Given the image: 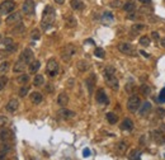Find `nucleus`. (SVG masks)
<instances>
[{
    "label": "nucleus",
    "instance_id": "f257e3e1",
    "mask_svg": "<svg viewBox=\"0 0 165 160\" xmlns=\"http://www.w3.org/2000/svg\"><path fill=\"white\" fill-rule=\"evenodd\" d=\"M55 9L52 8L51 5H47L43 10V15H42V22H41V26H42V29L43 31H47L50 29L55 23Z\"/></svg>",
    "mask_w": 165,
    "mask_h": 160
},
{
    "label": "nucleus",
    "instance_id": "f03ea898",
    "mask_svg": "<svg viewBox=\"0 0 165 160\" xmlns=\"http://www.w3.org/2000/svg\"><path fill=\"white\" fill-rule=\"evenodd\" d=\"M15 9V1L14 0H5L0 4V15H9Z\"/></svg>",
    "mask_w": 165,
    "mask_h": 160
},
{
    "label": "nucleus",
    "instance_id": "7ed1b4c3",
    "mask_svg": "<svg viewBox=\"0 0 165 160\" xmlns=\"http://www.w3.org/2000/svg\"><path fill=\"white\" fill-rule=\"evenodd\" d=\"M140 107H141V99H140L139 95H131L127 100V109L129 112L135 113L137 112L140 109Z\"/></svg>",
    "mask_w": 165,
    "mask_h": 160
},
{
    "label": "nucleus",
    "instance_id": "20e7f679",
    "mask_svg": "<svg viewBox=\"0 0 165 160\" xmlns=\"http://www.w3.org/2000/svg\"><path fill=\"white\" fill-rule=\"evenodd\" d=\"M58 70H60V66H58V62L55 60V58H50L47 62V66H46V71L48 76H51V78H55V76H57L58 74Z\"/></svg>",
    "mask_w": 165,
    "mask_h": 160
},
{
    "label": "nucleus",
    "instance_id": "39448f33",
    "mask_svg": "<svg viewBox=\"0 0 165 160\" xmlns=\"http://www.w3.org/2000/svg\"><path fill=\"white\" fill-rule=\"evenodd\" d=\"M75 54H76V47L74 46V45L69 43V45H66V46L62 48L61 57H62V60H64V61H69V60H71V57Z\"/></svg>",
    "mask_w": 165,
    "mask_h": 160
},
{
    "label": "nucleus",
    "instance_id": "423d86ee",
    "mask_svg": "<svg viewBox=\"0 0 165 160\" xmlns=\"http://www.w3.org/2000/svg\"><path fill=\"white\" fill-rule=\"evenodd\" d=\"M34 9H36V4H34L33 0H24L23 5H22V12L24 14L26 15H33Z\"/></svg>",
    "mask_w": 165,
    "mask_h": 160
},
{
    "label": "nucleus",
    "instance_id": "0eeeda50",
    "mask_svg": "<svg viewBox=\"0 0 165 160\" xmlns=\"http://www.w3.org/2000/svg\"><path fill=\"white\" fill-rule=\"evenodd\" d=\"M6 24L8 26H15V24H19L20 22H22V14H20L19 12H13L12 14L8 15V18H6Z\"/></svg>",
    "mask_w": 165,
    "mask_h": 160
},
{
    "label": "nucleus",
    "instance_id": "6e6552de",
    "mask_svg": "<svg viewBox=\"0 0 165 160\" xmlns=\"http://www.w3.org/2000/svg\"><path fill=\"white\" fill-rule=\"evenodd\" d=\"M95 100H97V103L102 104V106H107V104L109 103V99H108L106 92H104L103 89H98L97 90V93H95Z\"/></svg>",
    "mask_w": 165,
    "mask_h": 160
},
{
    "label": "nucleus",
    "instance_id": "1a4fd4ad",
    "mask_svg": "<svg viewBox=\"0 0 165 160\" xmlns=\"http://www.w3.org/2000/svg\"><path fill=\"white\" fill-rule=\"evenodd\" d=\"M104 79H106V83H107V85L109 86V88L112 90H117L119 89V81H118V79L116 78V75H108V76H104Z\"/></svg>",
    "mask_w": 165,
    "mask_h": 160
},
{
    "label": "nucleus",
    "instance_id": "9d476101",
    "mask_svg": "<svg viewBox=\"0 0 165 160\" xmlns=\"http://www.w3.org/2000/svg\"><path fill=\"white\" fill-rule=\"evenodd\" d=\"M19 60H22L24 64L29 65L31 62L33 61V52H32V50H31V48H26V50H23L22 54H20V56H19Z\"/></svg>",
    "mask_w": 165,
    "mask_h": 160
},
{
    "label": "nucleus",
    "instance_id": "9b49d317",
    "mask_svg": "<svg viewBox=\"0 0 165 160\" xmlns=\"http://www.w3.org/2000/svg\"><path fill=\"white\" fill-rule=\"evenodd\" d=\"M118 50L125 55H135V48H133L132 45L129 43H119L118 45Z\"/></svg>",
    "mask_w": 165,
    "mask_h": 160
},
{
    "label": "nucleus",
    "instance_id": "f8f14e48",
    "mask_svg": "<svg viewBox=\"0 0 165 160\" xmlns=\"http://www.w3.org/2000/svg\"><path fill=\"white\" fill-rule=\"evenodd\" d=\"M1 42H3V46H4V50L8 51V52H13L17 48V46L14 45L12 38H4Z\"/></svg>",
    "mask_w": 165,
    "mask_h": 160
},
{
    "label": "nucleus",
    "instance_id": "ddd939ff",
    "mask_svg": "<svg viewBox=\"0 0 165 160\" xmlns=\"http://www.w3.org/2000/svg\"><path fill=\"white\" fill-rule=\"evenodd\" d=\"M19 107V102L18 99H10L8 103H6V111L8 112H15Z\"/></svg>",
    "mask_w": 165,
    "mask_h": 160
},
{
    "label": "nucleus",
    "instance_id": "4468645a",
    "mask_svg": "<svg viewBox=\"0 0 165 160\" xmlns=\"http://www.w3.org/2000/svg\"><path fill=\"white\" fill-rule=\"evenodd\" d=\"M94 83H95V75L92 74L85 80V85L88 88V92H89V94H92L93 93V89H94Z\"/></svg>",
    "mask_w": 165,
    "mask_h": 160
},
{
    "label": "nucleus",
    "instance_id": "2eb2a0df",
    "mask_svg": "<svg viewBox=\"0 0 165 160\" xmlns=\"http://www.w3.org/2000/svg\"><path fill=\"white\" fill-rule=\"evenodd\" d=\"M13 135L9 130H6V128H1L0 130V141H10Z\"/></svg>",
    "mask_w": 165,
    "mask_h": 160
},
{
    "label": "nucleus",
    "instance_id": "dca6fc26",
    "mask_svg": "<svg viewBox=\"0 0 165 160\" xmlns=\"http://www.w3.org/2000/svg\"><path fill=\"white\" fill-rule=\"evenodd\" d=\"M123 10L125 12H127V13H132V12H135L136 10V3L133 1V0H127V1L123 4Z\"/></svg>",
    "mask_w": 165,
    "mask_h": 160
},
{
    "label": "nucleus",
    "instance_id": "f3484780",
    "mask_svg": "<svg viewBox=\"0 0 165 160\" xmlns=\"http://www.w3.org/2000/svg\"><path fill=\"white\" fill-rule=\"evenodd\" d=\"M68 103H69V95L66 93H60L57 97V104L61 107H65L68 106Z\"/></svg>",
    "mask_w": 165,
    "mask_h": 160
},
{
    "label": "nucleus",
    "instance_id": "a211bd4d",
    "mask_svg": "<svg viewBox=\"0 0 165 160\" xmlns=\"http://www.w3.org/2000/svg\"><path fill=\"white\" fill-rule=\"evenodd\" d=\"M58 116L61 118H65V120H68V118H71L75 116V112L74 111H70V109H66V108H62L58 111Z\"/></svg>",
    "mask_w": 165,
    "mask_h": 160
},
{
    "label": "nucleus",
    "instance_id": "6ab92c4d",
    "mask_svg": "<svg viewBox=\"0 0 165 160\" xmlns=\"http://www.w3.org/2000/svg\"><path fill=\"white\" fill-rule=\"evenodd\" d=\"M26 66H27V64H24L22 60H18V61L15 62V64H14L13 71L17 72V74H20V72H23L24 70H26Z\"/></svg>",
    "mask_w": 165,
    "mask_h": 160
},
{
    "label": "nucleus",
    "instance_id": "aec40b11",
    "mask_svg": "<svg viewBox=\"0 0 165 160\" xmlns=\"http://www.w3.org/2000/svg\"><path fill=\"white\" fill-rule=\"evenodd\" d=\"M150 109H151V103H150V102H145L141 107H140L139 114H140L141 117H143V116H146V114L149 113V111H150Z\"/></svg>",
    "mask_w": 165,
    "mask_h": 160
},
{
    "label": "nucleus",
    "instance_id": "412c9836",
    "mask_svg": "<svg viewBox=\"0 0 165 160\" xmlns=\"http://www.w3.org/2000/svg\"><path fill=\"white\" fill-rule=\"evenodd\" d=\"M121 128L122 130H125V131H131L133 128L132 120H129V118H125V120L122 121V123H121Z\"/></svg>",
    "mask_w": 165,
    "mask_h": 160
},
{
    "label": "nucleus",
    "instance_id": "4be33fe9",
    "mask_svg": "<svg viewBox=\"0 0 165 160\" xmlns=\"http://www.w3.org/2000/svg\"><path fill=\"white\" fill-rule=\"evenodd\" d=\"M152 136H154V138H155V141H157L159 144H161V145L165 144V136H164V134L161 131H159V130L154 131L152 132Z\"/></svg>",
    "mask_w": 165,
    "mask_h": 160
},
{
    "label": "nucleus",
    "instance_id": "5701e85b",
    "mask_svg": "<svg viewBox=\"0 0 165 160\" xmlns=\"http://www.w3.org/2000/svg\"><path fill=\"white\" fill-rule=\"evenodd\" d=\"M40 67H41V62L38 60H33L29 64V72L31 74H36V72L40 70Z\"/></svg>",
    "mask_w": 165,
    "mask_h": 160
},
{
    "label": "nucleus",
    "instance_id": "b1692460",
    "mask_svg": "<svg viewBox=\"0 0 165 160\" xmlns=\"http://www.w3.org/2000/svg\"><path fill=\"white\" fill-rule=\"evenodd\" d=\"M76 24H78V22L72 15H68L65 18V26L68 28H74V27H76Z\"/></svg>",
    "mask_w": 165,
    "mask_h": 160
},
{
    "label": "nucleus",
    "instance_id": "393cba45",
    "mask_svg": "<svg viewBox=\"0 0 165 160\" xmlns=\"http://www.w3.org/2000/svg\"><path fill=\"white\" fill-rule=\"evenodd\" d=\"M42 94L41 93H38V92H33L32 94H31V100H32V103L33 104H40L42 102Z\"/></svg>",
    "mask_w": 165,
    "mask_h": 160
},
{
    "label": "nucleus",
    "instance_id": "a878e982",
    "mask_svg": "<svg viewBox=\"0 0 165 160\" xmlns=\"http://www.w3.org/2000/svg\"><path fill=\"white\" fill-rule=\"evenodd\" d=\"M70 5H71V8L74 10H81L84 9V3L81 0H71L70 1Z\"/></svg>",
    "mask_w": 165,
    "mask_h": 160
},
{
    "label": "nucleus",
    "instance_id": "bb28decb",
    "mask_svg": "<svg viewBox=\"0 0 165 160\" xmlns=\"http://www.w3.org/2000/svg\"><path fill=\"white\" fill-rule=\"evenodd\" d=\"M106 118H107L108 123H111V125H116L118 122V117L116 116V113H113V112H108L106 114Z\"/></svg>",
    "mask_w": 165,
    "mask_h": 160
},
{
    "label": "nucleus",
    "instance_id": "cd10ccee",
    "mask_svg": "<svg viewBox=\"0 0 165 160\" xmlns=\"http://www.w3.org/2000/svg\"><path fill=\"white\" fill-rule=\"evenodd\" d=\"M76 66H78V69H79L80 71L84 72V71H88V69H89V62L81 60V61L78 62V65H76Z\"/></svg>",
    "mask_w": 165,
    "mask_h": 160
},
{
    "label": "nucleus",
    "instance_id": "c85d7f7f",
    "mask_svg": "<svg viewBox=\"0 0 165 160\" xmlns=\"http://www.w3.org/2000/svg\"><path fill=\"white\" fill-rule=\"evenodd\" d=\"M113 14L112 13H109V12H106L103 15H102V20H103L104 23H112L113 22Z\"/></svg>",
    "mask_w": 165,
    "mask_h": 160
},
{
    "label": "nucleus",
    "instance_id": "c756f323",
    "mask_svg": "<svg viewBox=\"0 0 165 160\" xmlns=\"http://www.w3.org/2000/svg\"><path fill=\"white\" fill-rule=\"evenodd\" d=\"M43 83H45V79H43V76L42 75H36L34 76V79H33V85L34 86H41Z\"/></svg>",
    "mask_w": 165,
    "mask_h": 160
},
{
    "label": "nucleus",
    "instance_id": "7c9ffc66",
    "mask_svg": "<svg viewBox=\"0 0 165 160\" xmlns=\"http://www.w3.org/2000/svg\"><path fill=\"white\" fill-rule=\"evenodd\" d=\"M17 81H18L19 84H22V85H26L27 83L29 81V75H27V74H22L18 79H17Z\"/></svg>",
    "mask_w": 165,
    "mask_h": 160
},
{
    "label": "nucleus",
    "instance_id": "2f4dec72",
    "mask_svg": "<svg viewBox=\"0 0 165 160\" xmlns=\"http://www.w3.org/2000/svg\"><path fill=\"white\" fill-rule=\"evenodd\" d=\"M103 75L108 76V75H116V69L113 66H107L106 69L103 70Z\"/></svg>",
    "mask_w": 165,
    "mask_h": 160
},
{
    "label": "nucleus",
    "instance_id": "473e14b6",
    "mask_svg": "<svg viewBox=\"0 0 165 160\" xmlns=\"http://www.w3.org/2000/svg\"><path fill=\"white\" fill-rule=\"evenodd\" d=\"M131 29H132V32H140V31H142V29H146V26L145 24H141V23H136L132 26Z\"/></svg>",
    "mask_w": 165,
    "mask_h": 160
},
{
    "label": "nucleus",
    "instance_id": "72a5a7b5",
    "mask_svg": "<svg viewBox=\"0 0 165 160\" xmlns=\"http://www.w3.org/2000/svg\"><path fill=\"white\" fill-rule=\"evenodd\" d=\"M28 92H29V86H28V85L22 86V88L19 89V97H20V98H24V97L28 94Z\"/></svg>",
    "mask_w": 165,
    "mask_h": 160
},
{
    "label": "nucleus",
    "instance_id": "f704fd0d",
    "mask_svg": "<svg viewBox=\"0 0 165 160\" xmlns=\"http://www.w3.org/2000/svg\"><path fill=\"white\" fill-rule=\"evenodd\" d=\"M9 69V62L8 61H3L1 64H0V74H4V72L8 71Z\"/></svg>",
    "mask_w": 165,
    "mask_h": 160
},
{
    "label": "nucleus",
    "instance_id": "c9c22d12",
    "mask_svg": "<svg viewBox=\"0 0 165 160\" xmlns=\"http://www.w3.org/2000/svg\"><path fill=\"white\" fill-rule=\"evenodd\" d=\"M140 45H141V46H143V47H146V46H149L150 45V38L147 37V36H142L141 38H140Z\"/></svg>",
    "mask_w": 165,
    "mask_h": 160
},
{
    "label": "nucleus",
    "instance_id": "e433bc0d",
    "mask_svg": "<svg viewBox=\"0 0 165 160\" xmlns=\"http://www.w3.org/2000/svg\"><path fill=\"white\" fill-rule=\"evenodd\" d=\"M140 90H141V93H142L143 95H149L150 93H151V88H150L149 85H146V84L141 85V88H140Z\"/></svg>",
    "mask_w": 165,
    "mask_h": 160
},
{
    "label": "nucleus",
    "instance_id": "4c0bfd02",
    "mask_svg": "<svg viewBox=\"0 0 165 160\" xmlns=\"http://www.w3.org/2000/svg\"><path fill=\"white\" fill-rule=\"evenodd\" d=\"M109 6H111V8L117 9V8H121V6H123V4H122L121 0H112V1L109 3Z\"/></svg>",
    "mask_w": 165,
    "mask_h": 160
},
{
    "label": "nucleus",
    "instance_id": "58836bf2",
    "mask_svg": "<svg viewBox=\"0 0 165 160\" xmlns=\"http://www.w3.org/2000/svg\"><path fill=\"white\" fill-rule=\"evenodd\" d=\"M140 155H141V152L137 151V150H132L131 154H129V159L131 160H140Z\"/></svg>",
    "mask_w": 165,
    "mask_h": 160
},
{
    "label": "nucleus",
    "instance_id": "ea45409f",
    "mask_svg": "<svg viewBox=\"0 0 165 160\" xmlns=\"http://www.w3.org/2000/svg\"><path fill=\"white\" fill-rule=\"evenodd\" d=\"M94 55H95L97 57H99V58H104V56H106V54H104V50H103V48H100V47L95 48V51H94Z\"/></svg>",
    "mask_w": 165,
    "mask_h": 160
},
{
    "label": "nucleus",
    "instance_id": "a19ab883",
    "mask_svg": "<svg viewBox=\"0 0 165 160\" xmlns=\"http://www.w3.org/2000/svg\"><path fill=\"white\" fill-rule=\"evenodd\" d=\"M126 149H127V142H125V141H121V142H119V144L117 145V150H118L119 152H125Z\"/></svg>",
    "mask_w": 165,
    "mask_h": 160
},
{
    "label": "nucleus",
    "instance_id": "79ce46f5",
    "mask_svg": "<svg viewBox=\"0 0 165 160\" xmlns=\"http://www.w3.org/2000/svg\"><path fill=\"white\" fill-rule=\"evenodd\" d=\"M6 84H8V78H6V76H1V78H0V92L5 88Z\"/></svg>",
    "mask_w": 165,
    "mask_h": 160
},
{
    "label": "nucleus",
    "instance_id": "37998d69",
    "mask_svg": "<svg viewBox=\"0 0 165 160\" xmlns=\"http://www.w3.org/2000/svg\"><path fill=\"white\" fill-rule=\"evenodd\" d=\"M31 37H32V40H34V41L40 40V37H41L40 31H38V29H33V31H32V33H31Z\"/></svg>",
    "mask_w": 165,
    "mask_h": 160
},
{
    "label": "nucleus",
    "instance_id": "c03bdc74",
    "mask_svg": "<svg viewBox=\"0 0 165 160\" xmlns=\"http://www.w3.org/2000/svg\"><path fill=\"white\" fill-rule=\"evenodd\" d=\"M157 102H159V103H164V102H165V88L161 89V92L159 93V97H157Z\"/></svg>",
    "mask_w": 165,
    "mask_h": 160
},
{
    "label": "nucleus",
    "instance_id": "a18cd8bd",
    "mask_svg": "<svg viewBox=\"0 0 165 160\" xmlns=\"http://www.w3.org/2000/svg\"><path fill=\"white\" fill-rule=\"evenodd\" d=\"M22 32H24V26L22 23H19L18 27H15V28L13 29V33H22Z\"/></svg>",
    "mask_w": 165,
    "mask_h": 160
},
{
    "label": "nucleus",
    "instance_id": "49530a36",
    "mask_svg": "<svg viewBox=\"0 0 165 160\" xmlns=\"http://www.w3.org/2000/svg\"><path fill=\"white\" fill-rule=\"evenodd\" d=\"M6 123H9V120H8V117L0 116V127H4Z\"/></svg>",
    "mask_w": 165,
    "mask_h": 160
},
{
    "label": "nucleus",
    "instance_id": "de8ad7c7",
    "mask_svg": "<svg viewBox=\"0 0 165 160\" xmlns=\"http://www.w3.org/2000/svg\"><path fill=\"white\" fill-rule=\"evenodd\" d=\"M156 112H157V116L159 117H161V118L165 117V109L164 108H157Z\"/></svg>",
    "mask_w": 165,
    "mask_h": 160
},
{
    "label": "nucleus",
    "instance_id": "09e8293b",
    "mask_svg": "<svg viewBox=\"0 0 165 160\" xmlns=\"http://www.w3.org/2000/svg\"><path fill=\"white\" fill-rule=\"evenodd\" d=\"M151 37L154 38V40H156V41L160 40V36H159V33H157L156 31H152V32H151Z\"/></svg>",
    "mask_w": 165,
    "mask_h": 160
},
{
    "label": "nucleus",
    "instance_id": "8fccbe9b",
    "mask_svg": "<svg viewBox=\"0 0 165 160\" xmlns=\"http://www.w3.org/2000/svg\"><path fill=\"white\" fill-rule=\"evenodd\" d=\"M83 156H84V158H89V156H90V150H89V149H84V150H83Z\"/></svg>",
    "mask_w": 165,
    "mask_h": 160
},
{
    "label": "nucleus",
    "instance_id": "3c124183",
    "mask_svg": "<svg viewBox=\"0 0 165 160\" xmlns=\"http://www.w3.org/2000/svg\"><path fill=\"white\" fill-rule=\"evenodd\" d=\"M160 45H161V47L165 48V38H161L160 40Z\"/></svg>",
    "mask_w": 165,
    "mask_h": 160
},
{
    "label": "nucleus",
    "instance_id": "603ef678",
    "mask_svg": "<svg viewBox=\"0 0 165 160\" xmlns=\"http://www.w3.org/2000/svg\"><path fill=\"white\" fill-rule=\"evenodd\" d=\"M55 3H57L58 5H62L65 3V0H55Z\"/></svg>",
    "mask_w": 165,
    "mask_h": 160
},
{
    "label": "nucleus",
    "instance_id": "864d4df0",
    "mask_svg": "<svg viewBox=\"0 0 165 160\" xmlns=\"http://www.w3.org/2000/svg\"><path fill=\"white\" fill-rule=\"evenodd\" d=\"M141 3H143V4H151V0H140Z\"/></svg>",
    "mask_w": 165,
    "mask_h": 160
},
{
    "label": "nucleus",
    "instance_id": "5fc2aeb1",
    "mask_svg": "<svg viewBox=\"0 0 165 160\" xmlns=\"http://www.w3.org/2000/svg\"><path fill=\"white\" fill-rule=\"evenodd\" d=\"M139 52H140V54L142 55V56H145V57H149V55H147V54H146L145 51H139Z\"/></svg>",
    "mask_w": 165,
    "mask_h": 160
},
{
    "label": "nucleus",
    "instance_id": "6e6d98bb",
    "mask_svg": "<svg viewBox=\"0 0 165 160\" xmlns=\"http://www.w3.org/2000/svg\"><path fill=\"white\" fill-rule=\"evenodd\" d=\"M1 41H3V40H1V36H0V42H1Z\"/></svg>",
    "mask_w": 165,
    "mask_h": 160
}]
</instances>
